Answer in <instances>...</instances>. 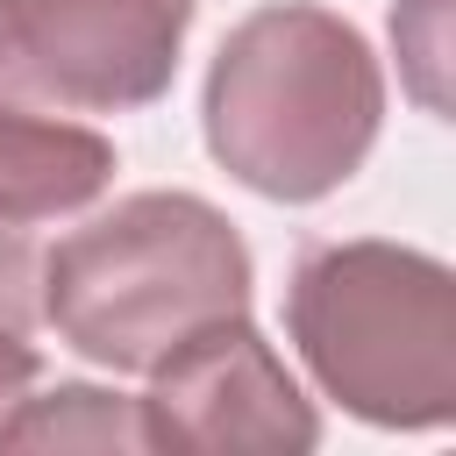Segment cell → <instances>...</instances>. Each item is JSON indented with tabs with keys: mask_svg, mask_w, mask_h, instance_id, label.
Returning a JSON list of instances; mask_svg holds the SVG:
<instances>
[{
	"mask_svg": "<svg viewBox=\"0 0 456 456\" xmlns=\"http://www.w3.org/2000/svg\"><path fill=\"white\" fill-rule=\"evenodd\" d=\"M200 121L228 178L306 207L363 171L385 121V71L363 28L342 14L314 0H271L221 36Z\"/></svg>",
	"mask_w": 456,
	"mask_h": 456,
	"instance_id": "cell-1",
	"label": "cell"
},
{
	"mask_svg": "<svg viewBox=\"0 0 456 456\" xmlns=\"http://www.w3.org/2000/svg\"><path fill=\"white\" fill-rule=\"evenodd\" d=\"M249 249L200 192H128L71 228L43 271V321L100 370H150L192 328L249 314Z\"/></svg>",
	"mask_w": 456,
	"mask_h": 456,
	"instance_id": "cell-2",
	"label": "cell"
},
{
	"mask_svg": "<svg viewBox=\"0 0 456 456\" xmlns=\"http://www.w3.org/2000/svg\"><path fill=\"white\" fill-rule=\"evenodd\" d=\"M285 335L314 385L370 428L456 413V271L406 242H314L285 285Z\"/></svg>",
	"mask_w": 456,
	"mask_h": 456,
	"instance_id": "cell-3",
	"label": "cell"
},
{
	"mask_svg": "<svg viewBox=\"0 0 456 456\" xmlns=\"http://www.w3.org/2000/svg\"><path fill=\"white\" fill-rule=\"evenodd\" d=\"M200 0H0V86L57 114H135L178 78Z\"/></svg>",
	"mask_w": 456,
	"mask_h": 456,
	"instance_id": "cell-4",
	"label": "cell"
},
{
	"mask_svg": "<svg viewBox=\"0 0 456 456\" xmlns=\"http://www.w3.org/2000/svg\"><path fill=\"white\" fill-rule=\"evenodd\" d=\"M135 406H142V442L178 456H228V449L299 456L321 442L314 399L278 363V349L249 328V314L207 321L178 349H164Z\"/></svg>",
	"mask_w": 456,
	"mask_h": 456,
	"instance_id": "cell-5",
	"label": "cell"
},
{
	"mask_svg": "<svg viewBox=\"0 0 456 456\" xmlns=\"http://www.w3.org/2000/svg\"><path fill=\"white\" fill-rule=\"evenodd\" d=\"M114 185V142L0 86V221H57Z\"/></svg>",
	"mask_w": 456,
	"mask_h": 456,
	"instance_id": "cell-6",
	"label": "cell"
},
{
	"mask_svg": "<svg viewBox=\"0 0 456 456\" xmlns=\"http://www.w3.org/2000/svg\"><path fill=\"white\" fill-rule=\"evenodd\" d=\"M0 449H150V442H142L135 399L100 392V385H57L7 413Z\"/></svg>",
	"mask_w": 456,
	"mask_h": 456,
	"instance_id": "cell-7",
	"label": "cell"
},
{
	"mask_svg": "<svg viewBox=\"0 0 456 456\" xmlns=\"http://www.w3.org/2000/svg\"><path fill=\"white\" fill-rule=\"evenodd\" d=\"M36 271H43V256H36V242L21 235V221H0V328H14V335H28V328L43 321V306H36Z\"/></svg>",
	"mask_w": 456,
	"mask_h": 456,
	"instance_id": "cell-8",
	"label": "cell"
},
{
	"mask_svg": "<svg viewBox=\"0 0 456 456\" xmlns=\"http://www.w3.org/2000/svg\"><path fill=\"white\" fill-rule=\"evenodd\" d=\"M36 349H28V335H14V328H0V428H7V413L28 399V385H36Z\"/></svg>",
	"mask_w": 456,
	"mask_h": 456,
	"instance_id": "cell-9",
	"label": "cell"
}]
</instances>
